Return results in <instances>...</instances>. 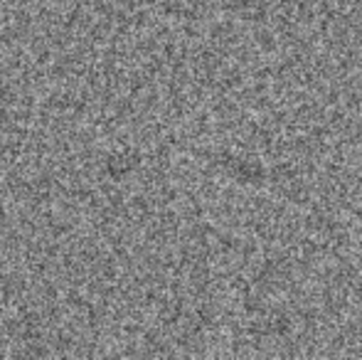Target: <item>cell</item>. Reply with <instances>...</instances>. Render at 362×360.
Listing matches in <instances>:
<instances>
[{"label":"cell","mask_w":362,"mask_h":360,"mask_svg":"<svg viewBox=\"0 0 362 360\" xmlns=\"http://www.w3.org/2000/svg\"><path fill=\"white\" fill-rule=\"evenodd\" d=\"M99 240H101V237H99ZM101 242H104V240H101ZM101 242H99V245H96V250H94V255L89 257V262L84 260V267H81V272H84V277H86V272H91V267L96 265V260H99V255H101V252H104V247H101ZM79 265H81V262H79ZM52 269H54V267H52ZM72 272H74V269H72ZM13 274H15V272H13ZM52 274H54V272H52ZM35 277H37V269H35ZM64 279H69V277H64ZM8 284H10V286H13V281H8ZM8 284L0 281V291H3V294H5V286H8ZM40 284H42V289H45V284H47V274H45V279L40 277ZM28 291H35V281H28V284H18V281H15V294H28Z\"/></svg>","instance_id":"1"}]
</instances>
